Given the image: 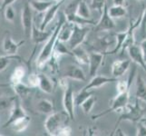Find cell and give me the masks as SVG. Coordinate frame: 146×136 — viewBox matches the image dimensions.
Segmentation results:
<instances>
[{
    "label": "cell",
    "instance_id": "1",
    "mask_svg": "<svg viewBox=\"0 0 146 136\" xmlns=\"http://www.w3.org/2000/svg\"><path fill=\"white\" fill-rule=\"evenodd\" d=\"M64 22L65 21H64V17L60 18L59 22L57 23V25L55 26V27L53 30L51 36L49 37V39L46 42V44H44V47L42 48L41 52H40L38 57L36 59V65L38 66V68H43L44 65L53 57L55 44H56V42L58 40L60 30H61Z\"/></svg>",
    "mask_w": 146,
    "mask_h": 136
},
{
    "label": "cell",
    "instance_id": "2",
    "mask_svg": "<svg viewBox=\"0 0 146 136\" xmlns=\"http://www.w3.org/2000/svg\"><path fill=\"white\" fill-rule=\"evenodd\" d=\"M142 100L136 99V102L133 105H127L124 108V112L120 115L116 123H115L114 130L118 127V125L123 122V121H129V122L138 123L143 119L144 114V107L141 103Z\"/></svg>",
    "mask_w": 146,
    "mask_h": 136
},
{
    "label": "cell",
    "instance_id": "3",
    "mask_svg": "<svg viewBox=\"0 0 146 136\" xmlns=\"http://www.w3.org/2000/svg\"><path fill=\"white\" fill-rule=\"evenodd\" d=\"M66 118H69V115L66 113V112H60V113H53L48 115L46 122H44V129H46V133L49 135L55 136L56 133L61 129L63 126L65 125L66 122Z\"/></svg>",
    "mask_w": 146,
    "mask_h": 136
},
{
    "label": "cell",
    "instance_id": "4",
    "mask_svg": "<svg viewBox=\"0 0 146 136\" xmlns=\"http://www.w3.org/2000/svg\"><path fill=\"white\" fill-rule=\"evenodd\" d=\"M131 89V88H130ZM130 89L126 90L125 92L123 93H119L116 96L113 98V100L112 101V103H111V106L104 110V112L100 113L98 114H95L92 117L93 120H96L99 118H102L104 115H106L110 113L113 112H117V111L123 110L128 105L129 103V99H130Z\"/></svg>",
    "mask_w": 146,
    "mask_h": 136
},
{
    "label": "cell",
    "instance_id": "5",
    "mask_svg": "<svg viewBox=\"0 0 146 136\" xmlns=\"http://www.w3.org/2000/svg\"><path fill=\"white\" fill-rule=\"evenodd\" d=\"M89 28L85 27L84 26H80V25L74 24L73 33L72 36L70 37L69 41L66 43L68 48L71 50L74 49L75 47L80 46L84 42L85 38H86L87 34L89 33Z\"/></svg>",
    "mask_w": 146,
    "mask_h": 136
},
{
    "label": "cell",
    "instance_id": "6",
    "mask_svg": "<svg viewBox=\"0 0 146 136\" xmlns=\"http://www.w3.org/2000/svg\"><path fill=\"white\" fill-rule=\"evenodd\" d=\"M32 7L30 6L29 2H27L24 5L21 12V20H22V27L24 29L25 36L27 38L31 37L32 29L34 26V17Z\"/></svg>",
    "mask_w": 146,
    "mask_h": 136
},
{
    "label": "cell",
    "instance_id": "7",
    "mask_svg": "<svg viewBox=\"0 0 146 136\" xmlns=\"http://www.w3.org/2000/svg\"><path fill=\"white\" fill-rule=\"evenodd\" d=\"M63 106L66 113L69 115L71 120H74V107H75V100L74 93L73 89V85L68 84L67 86L64 89V96H63Z\"/></svg>",
    "mask_w": 146,
    "mask_h": 136
},
{
    "label": "cell",
    "instance_id": "8",
    "mask_svg": "<svg viewBox=\"0 0 146 136\" xmlns=\"http://www.w3.org/2000/svg\"><path fill=\"white\" fill-rule=\"evenodd\" d=\"M114 19H113L110 17V15L108 13V6L107 3L104 6L103 13L101 14V17L98 20V22L96 23L94 27V31L95 32H105V31H110L113 30L115 27V23L113 21Z\"/></svg>",
    "mask_w": 146,
    "mask_h": 136
},
{
    "label": "cell",
    "instance_id": "9",
    "mask_svg": "<svg viewBox=\"0 0 146 136\" xmlns=\"http://www.w3.org/2000/svg\"><path fill=\"white\" fill-rule=\"evenodd\" d=\"M19 96L16 97V100L14 101V103L11 106V111H10V115L7 119V121L4 124V128H7L8 126H10L14 122H16V121L19 118H22L24 116H26L27 115V113H26V111L25 109L22 107L21 103H20V100H19Z\"/></svg>",
    "mask_w": 146,
    "mask_h": 136
},
{
    "label": "cell",
    "instance_id": "10",
    "mask_svg": "<svg viewBox=\"0 0 146 136\" xmlns=\"http://www.w3.org/2000/svg\"><path fill=\"white\" fill-rule=\"evenodd\" d=\"M63 77L76 80V81L84 82L86 81V75L81 67H79L78 65L75 64H68L64 67L63 71Z\"/></svg>",
    "mask_w": 146,
    "mask_h": 136
},
{
    "label": "cell",
    "instance_id": "11",
    "mask_svg": "<svg viewBox=\"0 0 146 136\" xmlns=\"http://www.w3.org/2000/svg\"><path fill=\"white\" fill-rule=\"evenodd\" d=\"M104 58V53L103 54L99 52L90 53L88 65H89V75L91 78L97 74L98 70L103 64Z\"/></svg>",
    "mask_w": 146,
    "mask_h": 136
},
{
    "label": "cell",
    "instance_id": "12",
    "mask_svg": "<svg viewBox=\"0 0 146 136\" xmlns=\"http://www.w3.org/2000/svg\"><path fill=\"white\" fill-rule=\"evenodd\" d=\"M118 78L115 77H107L104 76V75H99L96 74L94 75V77L91 78V80L89 81V83L85 85L83 88L84 90H93V89H96L104 86V85L107 84L109 83H113V82H117Z\"/></svg>",
    "mask_w": 146,
    "mask_h": 136
},
{
    "label": "cell",
    "instance_id": "13",
    "mask_svg": "<svg viewBox=\"0 0 146 136\" xmlns=\"http://www.w3.org/2000/svg\"><path fill=\"white\" fill-rule=\"evenodd\" d=\"M65 1H67V0H60V1H58V2H54V4L47 10V11L46 12V14H44L43 21H42L41 25H40V27H39L40 29L46 30V27L48 26V24H50V22L53 21V19L54 18V17L56 16V14L58 13L60 7H62V5Z\"/></svg>",
    "mask_w": 146,
    "mask_h": 136
},
{
    "label": "cell",
    "instance_id": "14",
    "mask_svg": "<svg viewBox=\"0 0 146 136\" xmlns=\"http://www.w3.org/2000/svg\"><path fill=\"white\" fill-rule=\"evenodd\" d=\"M128 54L130 56V59L132 60V62L135 63L136 64L140 65L141 67H143V70L146 72V61L143 57V54L142 50H141L140 45L133 44L127 49Z\"/></svg>",
    "mask_w": 146,
    "mask_h": 136
},
{
    "label": "cell",
    "instance_id": "15",
    "mask_svg": "<svg viewBox=\"0 0 146 136\" xmlns=\"http://www.w3.org/2000/svg\"><path fill=\"white\" fill-rule=\"evenodd\" d=\"M132 61L131 59H124V60H117L113 63L112 64V75L113 77L119 78L127 72L129 69Z\"/></svg>",
    "mask_w": 146,
    "mask_h": 136
},
{
    "label": "cell",
    "instance_id": "16",
    "mask_svg": "<svg viewBox=\"0 0 146 136\" xmlns=\"http://www.w3.org/2000/svg\"><path fill=\"white\" fill-rule=\"evenodd\" d=\"M24 43L25 41H20L18 43L15 42L13 38L10 36L9 34H7L3 41V50H4V52L8 55H15L17 54L19 47L21 46Z\"/></svg>",
    "mask_w": 146,
    "mask_h": 136
},
{
    "label": "cell",
    "instance_id": "17",
    "mask_svg": "<svg viewBox=\"0 0 146 136\" xmlns=\"http://www.w3.org/2000/svg\"><path fill=\"white\" fill-rule=\"evenodd\" d=\"M53 31H46V30H42L40 28H37L36 25L34 24L32 34H31V39L34 42V44H38L44 43V41H47L49 37L51 36Z\"/></svg>",
    "mask_w": 146,
    "mask_h": 136
},
{
    "label": "cell",
    "instance_id": "18",
    "mask_svg": "<svg viewBox=\"0 0 146 136\" xmlns=\"http://www.w3.org/2000/svg\"><path fill=\"white\" fill-rule=\"evenodd\" d=\"M30 6L32 9L37 13H46L54 4V1H46V0H30Z\"/></svg>",
    "mask_w": 146,
    "mask_h": 136
},
{
    "label": "cell",
    "instance_id": "19",
    "mask_svg": "<svg viewBox=\"0 0 146 136\" xmlns=\"http://www.w3.org/2000/svg\"><path fill=\"white\" fill-rule=\"evenodd\" d=\"M38 76H39V84H38L39 89L46 94H52L54 91V84L52 80L44 74H38Z\"/></svg>",
    "mask_w": 146,
    "mask_h": 136
},
{
    "label": "cell",
    "instance_id": "20",
    "mask_svg": "<svg viewBox=\"0 0 146 136\" xmlns=\"http://www.w3.org/2000/svg\"><path fill=\"white\" fill-rule=\"evenodd\" d=\"M135 84H136L135 97H136V99L142 100L143 102L146 103V83L141 75L137 76L136 81H135Z\"/></svg>",
    "mask_w": 146,
    "mask_h": 136
},
{
    "label": "cell",
    "instance_id": "21",
    "mask_svg": "<svg viewBox=\"0 0 146 136\" xmlns=\"http://www.w3.org/2000/svg\"><path fill=\"white\" fill-rule=\"evenodd\" d=\"M72 55L80 64H88L89 63L90 54L87 53L86 50H84L81 45L72 50Z\"/></svg>",
    "mask_w": 146,
    "mask_h": 136
},
{
    "label": "cell",
    "instance_id": "22",
    "mask_svg": "<svg viewBox=\"0 0 146 136\" xmlns=\"http://www.w3.org/2000/svg\"><path fill=\"white\" fill-rule=\"evenodd\" d=\"M30 123H31V118L28 115H26L22 118L17 119L9 127H11V129L16 133H22L29 126Z\"/></svg>",
    "mask_w": 146,
    "mask_h": 136
},
{
    "label": "cell",
    "instance_id": "23",
    "mask_svg": "<svg viewBox=\"0 0 146 136\" xmlns=\"http://www.w3.org/2000/svg\"><path fill=\"white\" fill-rule=\"evenodd\" d=\"M73 28H74V24L69 23L67 21L64 22L61 30H60V33H59V36H58V41L67 43L69 41L70 37H71V36H72Z\"/></svg>",
    "mask_w": 146,
    "mask_h": 136
},
{
    "label": "cell",
    "instance_id": "24",
    "mask_svg": "<svg viewBox=\"0 0 146 136\" xmlns=\"http://www.w3.org/2000/svg\"><path fill=\"white\" fill-rule=\"evenodd\" d=\"M36 109L39 113L44 114H51L54 111L53 102L48 99H41L36 104Z\"/></svg>",
    "mask_w": 146,
    "mask_h": 136
},
{
    "label": "cell",
    "instance_id": "25",
    "mask_svg": "<svg viewBox=\"0 0 146 136\" xmlns=\"http://www.w3.org/2000/svg\"><path fill=\"white\" fill-rule=\"evenodd\" d=\"M108 13L113 19H120L126 16L127 9L123 6H117L113 5L111 7H108Z\"/></svg>",
    "mask_w": 146,
    "mask_h": 136
},
{
    "label": "cell",
    "instance_id": "26",
    "mask_svg": "<svg viewBox=\"0 0 146 136\" xmlns=\"http://www.w3.org/2000/svg\"><path fill=\"white\" fill-rule=\"evenodd\" d=\"M76 14L79 17H81L85 19H91L92 13H91V7L88 6L87 2L85 0H80L78 4Z\"/></svg>",
    "mask_w": 146,
    "mask_h": 136
},
{
    "label": "cell",
    "instance_id": "27",
    "mask_svg": "<svg viewBox=\"0 0 146 136\" xmlns=\"http://www.w3.org/2000/svg\"><path fill=\"white\" fill-rule=\"evenodd\" d=\"M14 92L16 93V95L19 97H26L31 93V87L28 85L23 84L22 82H19L17 84H12Z\"/></svg>",
    "mask_w": 146,
    "mask_h": 136
},
{
    "label": "cell",
    "instance_id": "28",
    "mask_svg": "<svg viewBox=\"0 0 146 136\" xmlns=\"http://www.w3.org/2000/svg\"><path fill=\"white\" fill-rule=\"evenodd\" d=\"M92 94H93V92H91V90L81 89L76 94H74L75 106H81V104H82L88 97L91 96Z\"/></svg>",
    "mask_w": 146,
    "mask_h": 136
},
{
    "label": "cell",
    "instance_id": "29",
    "mask_svg": "<svg viewBox=\"0 0 146 136\" xmlns=\"http://www.w3.org/2000/svg\"><path fill=\"white\" fill-rule=\"evenodd\" d=\"M25 74H26V71H25V69L22 66L17 67L13 71L11 77H10V84H11V85L19 82H22L23 78L25 77Z\"/></svg>",
    "mask_w": 146,
    "mask_h": 136
},
{
    "label": "cell",
    "instance_id": "30",
    "mask_svg": "<svg viewBox=\"0 0 146 136\" xmlns=\"http://www.w3.org/2000/svg\"><path fill=\"white\" fill-rule=\"evenodd\" d=\"M96 101H97V98L95 97L94 94H92L91 96L88 97L86 100L84 101V102L81 104V106H80V107L82 108V110L84 111V113L85 114H88L92 111L95 103H96Z\"/></svg>",
    "mask_w": 146,
    "mask_h": 136
},
{
    "label": "cell",
    "instance_id": "31",
    "mask_svg": "<svg viewBox=\"0 0 146 136\" xmlns=\"http://www.w3.org/2000/svg\"><path fill=\"white\" fill-rule=\"evenodd\" d=\"M16 97H17V95L12 97H9V96L0 97V111H5L8 109L9 107H11L14 103V101L16 100Z\"/></svg>",
    "mask_w": 146,
    "mask_h": 136
},
{
    "label": "cell",
    "instance_id": "32",
    "mask_svg": "<svg viewBox=\"0 0 146 136\" xmlns=\"http://www.w3.org/2000/svg\"><path fill=\"white\" fill-rule=\"evenodd\" d=\"M80 2V0H73L70 2L64 8V16H69V15H73L76 13L78 4Z\"/></svg>",
    "mask_w": 146,
    "mask_h": 136
},
{
    "label": "cell",
    "instance_id": "33",
    "mask_svg": "<svg viewBox=\"0 0 146 136\" xmlns=\"http://www.w3.org/2000/svg\"><path fill=\"white\" fill-rule=\"evenodd\" d=\"M19 56H16V54L15 55H2V56H0V72L4 71V70H6L7 67L8 66V64L11 62V59L12 58H17Z\"/></svg>",
    "mask_w": 146,
    "mask_h": 136
},
{
    "label": "cell",
    "instance_id": "34",
    "mask_svg": "<svg viewBox=\"0 0 146 136\" xmlns=\"http://www.w3.org/2000/svg\"><path fill=\"white\" fill-rule=\"evenodd\" d=\"M106 5V0H92L91 7L94 10H96L100 14L103 13L104 6Z\"/></svg>",
    "mask_w": 146,
    "mask_h": 136
},
{
    "label": "cell",
    "instance_id": "35",
    "mask_svg": "<svg viewBox=\"0 0 146 136\" xmlns=\"http://www.w3.org/2000/svg\"><path fill=\"white\" fill-rule=\"evenodd\" d=\"M5 10V18H6L7 21L8 22H14L15 17H16V13H15V10L12 7V6H8Z\"/></svg>",
    "mask_w": 146,
    "mask_h": 136
},
{
    "label": "cell",
    "instance_id": "36",
    "mask_svg": "<svg viewBox=\"0 0 146 136\" xmlns=\"http://www.w3.org/2000/svg\"><path fill=\"white\" fill-rule=\"evenodd\" d=\"M139 29H140V34L142 37H144V34L146 32V8L142 15V17L140 18V25H139ZM144 39V38H143Z\"/></svg>",
    "mask_w": 146,
    "mask_h": 136
},
{
    "label": "cell",
    "instance_id": "37",
    "mask_svg": "<svg viewBox=\"0 0 146 136\" xmlns=\"http://www.w3.org/2000/svg\"><path fill=\"white\" fill-rule=\"evenodd\" d=\"M72 129L68 125H64L55 134V136H70L72 133Z\"/></svg>",
    "mask_w": 146,
    "mask_h": 136
},
{
    "label": "cell",
    "instance_id": "38",
    "mask_svg": "<svg viewBox=\"0 0 146 136\" xmlns=\"http://www.w3.org/2000/svg\"><path fill=\"white\" fill-rule=\"evenodd\" d=\"M28 82H29L30 86H32V87L38 86V84H39V76H38V74H30L29 76H28Z\"/></svg>",
    "mask_w": 146,
    "mask_h": 136
},
{
    "label": "cell",
    "instance_id": "39",
    "mask_svg": "<svg viewBox=\"0 0 146 136\" xmlns=\"http://www.w3.org/2000/svg\"><path fill=\"white\" fill-rule=\"evenodd\" d=\"M136 135L137 136H146V125L138 122L136 125Z\"/></svg>",
    "mask_w": 146,
    "mask_h": 136
},
{
    "label": "cell",
    "instance_id": "40",
    "mask_svg": "<svg viewBox=\"0 0 146 136\" xmlns=\"http://www.w3.org/2000/svg\"><path fill=\"white\" fill-rule=\"evenodd\" d=\"M140 47H141V50H142V52H143V57L146 61V38L142 40V42H141V44H140Z\"/></svg>",
    "mask_w": 146,
    "mask_h": 136
},
{
    "label": "cell",
    "instance_id": "41",
    "mask_svg": "<svg viewBox=\"0 0 146 136\" xmlns=\"http://www.w3.org/2000/svg\"><path fill=\"white\" fill-rule=\"evenodd\" d=\"M17 0H3L2 1V5H1V9H5L8 6H11V5L14 3V2H16Z\"/></svg>",
    "mask_w": 146,
    "mask_h": 136
},
{
    "label": "cell",
    "instance_id": "42",
    "mask_svg": "<svg viewBox=\"0 0 146 136\" xmlns=\"http://www.w3.org/2000/svg\"><path fill=\"white\" fill-rule=\"evenodd\" d=\"M125 0H113V5H117V6H123Z\"/></svg>",
    "mask_w": 146,
    "mask_h": 136
},
{
    "label": "cell",
    "instance_id": "43",
    "mask_svg": "<svg viewBox=\"0 0 146 136\" xmlns=\"http://www.w3.org/2000/svg\"><path fill=\"white\" fill-rule=\"evenodd\" d=\"M11 84H3V83H0V88H4V87H9Z\"/></svg>",
    "mask_w": 146,
    "mask_h": 136
},
{
    "label": "cell",
    "instance_id": "44",
    "mask_svg": "<svg viewBox=\"0 0 146 136\" xmlns=\"http://www.w3.org/2000/svg\"><path fill=\"white\" fill-rule=\"evenodd\" d=\"M2 1H3V0H0V7H1V5H2Z\"/></svg>",
    "mask_w": 146,
    "mask_h": 136
},
{
    "label": "cell",
    "instance_id": "45",
    "mask_svg": "<svg viewBox=\"0 0 146 136\" xmlns=\"http://www.w3.org/2000/svg\"><path fill=\"white\" fill-rule=\"evenodd\" d=\"M53 1H54V2H58V1H60V0H53Z\"/></svg>",
    "mask_w": 146,
    "mask_h": 136
}]
</instances>
